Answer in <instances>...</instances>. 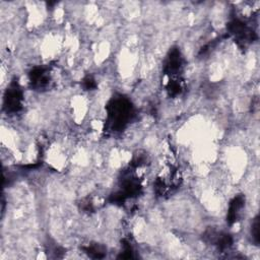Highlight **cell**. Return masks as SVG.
I'll return each mask as SVG.
<instances>
[{
    "instance_id": "obj_2",
    "label": "cell",
    "mask_w": 260,
    "mask_h": 260,
    "mask_svg": "<svg viewBox=\"0 0 260 260\" xmlns=\"http://www.w3.org/2000/svg\"><path fill=\"white\" fill-rule=\"evenodd\" d=\"M22 106V91L17 82L13 81L4 95V108L9 113H16Z\"/></svg>"
},
{
    "instance_id": "obj_6",
    "label": "cell",
    "mask_w": 260,
    "mask_h": 260,
    "mask_svg": "<svg viewBox=\"0 0 260 260\" xmlns=\"http://www.w3.org/2000/svg\"><path fill=\"white\" fill-rule=\"evenodd\" d=\"M244 205H245V197L243 195H237L233 198V200L230 203L228 216H226V220L230 224H233L238 220L242 212V209L244 208Z\"/></svg>"
},
{
    "instance_id": "obj_4",
    "label": "cell",
    "mask_w": 260,
    "mask_h": 260,
    "mask_svg": "<svg viewBox=\"0 0 260 260\" xmlns=\"http://www.w3.org/2000/svg\"><path fill=\"white\" fill-rule=\"evenodd\" d=\"M183 67V58L180 50L173 48L165 62V73L169 75H175L181 71Z\"/></svg>"
},
{
    "instance_id": "obj_1",
    "label": "cell",
    "mask_w": 260,
    "mask_h": 260,
    "mask_svg": "<svg viewBox=\"0 0 260 260\" xmlns=\"http://www.w3.org/2000/svg\"><path fill=\"white\" fill-rule=\"evenodd\" d=\"M107 122L110 129L113 131H120L130 122L134 115V109L131 102L120 94L109 102L107 106Z\"/></svg>"
},
{
    "instance_id": "obj_9",
    "label": "cell",
    "mask_w": 260,
    "mask_h": 260,
    "mask_svg": "<svg viewBox=\"0 0 260 260\" xmlns=\"http://www.w3.org/2000/svg\"><path fill=\"white\" fill-rule=\"evenodd\" d=\"M83 86L86 89H92V88H94L96 86L95 80L92 78V76H86L83 79Z\"/></svg>"
},
{
    "instance_id": "obj_3",
    "label": "cell",
    "mask_w": 260,
    "mask_h": 260,
    "mask_svg": "<svg viewBox=\"0 0 260 260\" xmlns=\"http://www.w3.org/2000/svg\"><path fill=\"white\" fill-rule=\"evenodd\" d=\"M229 31L233 35L237 41L242 42L243 44L251 43L256 38L255 32L242 20L235 18L229 23Z\"/></svg>"
},
{
    "instance_id": "obj_8",
    "label": "cell",
    "mask_w": 260,
    "mask_h": 260,
    "mask_svg": "<svg viewBox=\"0 0 260 260\" xmlns=\"http://www.w3.org/2000/svg\"><path fill=\"white\" fill-rule=\"evenodd\" d=\"M251 235H252V239H253L254 243L256 245H258L259 244V218H258V216L255 217V219L252 223Z\"/></svg>"
},
{
    "instance_id": "obj_5",
    "label": "cell",
    "mask_w": 260,
    "mask_h": 260,
    "mask_svg": "<svg viewBox=\"0 0 260 260\" xmlns=\"http://www.w3.org/2000/svg\"><path fill=\"white\" fill-rule=\"evenodd\" d=\"M49 73L47 67H35L29 72V81L31 86L41 89L49 84Z\"/></svg>"
},
{
    "instance_id": "obj_7",
    "label": "cell",
    "mask_w": 260,
    "mask_h": 260,
    "mask_svg": "<svg viewBox=\"0 0 260 260\" xmlns=\"http://www.w3.org/2000/svg\"><path fill=\"white\" fill-rule=\"evenodd\" d=\"M85 253L90 256L91 258H103L106 255V250L104 247L94 244V245H89L85 248H83Z\"/></svg>"
}]
</instances>
